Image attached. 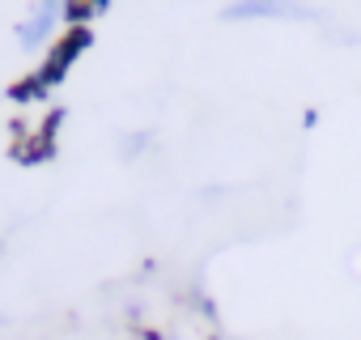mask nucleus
<instances>
[{
  "label": "nucleus",
  "instance_id": "5",
  "mask_svg": "<svg viewBox=\"0 0 361 340\" xmlns=\"http://www.w3.org/2000/svg\"><path fill=\"white\" fill-rule=\"evenodd\" d=\"M102 5H68V22H85V18H94Z\"/></svg>",
  "mask_w": 361,
  "mask_h": 340
},
{
  "label": "nucleus",
  "instance_id": "4",
  "mask_svg": "<svg viewBox=\"0 0 361 340\" xmlns=\"http://www.w3.org/2000/svg\"><path fill=\"white\" fill-rule=\"evenodd\" d=\"M43 90H47V85H43V81H39V73H35V81H22V85H13V90H9V98H13V102H30V98H39Z\"/></svg>",
  "mask_w": 361,
  "mask_h": 340
},
{
  "label": "nucleus",
  "instance_id": "1",
  "mask_svg": "<svg viewBox=\"0 0 361 340\" xmlns=\"http://www.w3.org/2000/svg\"><path fill=\"white\" fill-rule=\"evenodd\" d=\"M85 43H90V30H81V26H77V30H68V35L60 39V47L51 51V60L43 64L39 81H43V85H56V81H64L68 64H73V60H77V56L85 51Z\"/></svg>",
  "mask_w": 361,
  "mask_h": 340
},
{
  "label": "nucleus",
  "instance_id": "2",
  "mask_svg": "<svg viewBox=\"0 0 361 340\" xmlns=\"http://www.w3.org/2000/svg\"><path fill=\"white\" fill-rule=\"evenodd\" d=\"M51 26H56V5H39V9H35V18L18 26V39H22L26 47H35V43H43V39H47V30H51Z\"/></svg>",
  "mask_w": 361,
  "mask_h": 340
},
{
  "label": "nucleus",
  "instance_id": "3",
  "mask_svg": "<svg viewBox=\"0 0 361 340\" xmlns=\"http://www.w3.org/2000/svg\"><path fill=\"white\" fill-rule=\"evenodd\" d=\"M226 18H281V9L276 5H234L226 9Z\"/></svg>",
  "mask_w": 361,
  "mask_h": 340
}]
</instances>
